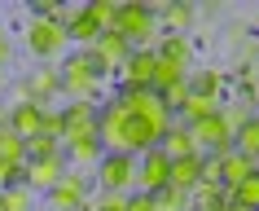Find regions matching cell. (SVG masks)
I'll list each match as a JSON object with an SVG mask.
<instances>
[{"instance_id": "obj_2", "label": "cell", "mask_w": 259, "mask_h": 211, "mask_svg": "<svg viewBox=\"0 0 259 211\" xmlns=\"http://www.w3.org/2000/svg\"><path fill=\"white\" fill-rule=\"evenodd\" d=\"M57 70H62V93H66L70 101H97V88H101L106 75L93 66V57L83 53V49H79V53H70Z\"/></svg>"}, {"instance_id": "obj_12", "label": "cell", "mask_w": 259, "mask_h": 211, "mask_svg": "<svg viewBox=\"0 0 259 211\" xmlns=\"http://www.w3.org/2000/svg\"><path fill=\"white\" fill-rule=\"evenodd\" d=\"M154 66H158V49H132L123 62V88H154Z\"/></svg>"}, {"instance_id": "obj_39", "label": "cell", "mask_w": 259, "mask_h": 211, "mask_svg": "<svg viewBox=\"0 0 259 211\" xmlns=\"http://www.w3.org/2000/svg\"><path fill=\"white\" fill-rule=\"evenodd\" d=\"M14 62V44H9V35H5V27H0V70Z\"/></svg>"}, {"instance_id": "obj_33", "label": "cell", "mask_w": 259, "mask_h": 211, "mask_svg": "<svg viewBox=\"0 0 259 211\" xmlns=\"http://www.w3.org/2000/svg\"><path fill=\"white\" fill-rule=\"evenodd\" d=\"M53 154H62L57 141H49V137H31L27 141V158H53Z\"/></svg>"}, {"instance_id": "obj_27", "label": "cell", "mask_w": 259, "mask_h": 211, "mask_svg": "<svg viewBox=\"0 0 259 211\" xmlns=\"http://www.w3.org/2000/svg\"><path fill=\"white\" fill-rule=\"evenodd\" d=\"M189 93L193 97H211V101H220V70H198V75H189Z\"/></svg>"}, {"instance_id": "obj_4", "label": "cell", "mask_w": 259, "mask_h": 211, "mask_svg": "<svg viewBox=\"0 0 259 211\" xmlns=\"http://www.w3.org/2000/svg\"><path fill=\"white\" fill-rule=\"evenodd\" d=\"M44 211H88V176L66 167V176L44 194Z\"/></svg>"}, {"instance_id": "obj_26", "label": "cell", "mask_w": 259, "mask_h": 211, "mask_svg": "<svg viewBox=\"0 0 259 211\" xmlns=\"http://www.w3.org/2000/svg\"><path fill=\"white\" fill-rule=\"evenodd\" d=\"M154 49H158V57H167V62H176V66H189V53H193L185 35H167V40H158Z\"/></svg>"}, {"instance_id": "obj_3", "label": "cell", "mask_w": 259, "mask_h": 211, "mask_svg": "<svg viewBox=\"0 0 259 211\" xmlns=\"http://www.w3.org/2000/svg\"><path fill=\"white\" fill-rule=\"evenodd\" d=\"M97 185H101V194H127V189H137V154H101Z\"/></svg>"}, {"instance_id": "obj_29", "label": "cell", "mask_w": 259, "mask_h": 211, "mask_svg": "<svg viewBox=\"0 0 259 211\" xmlns=\"http://www.w3.org/2000/svg\"><path fill=\"white\" fill-rule=\"evenodd\" d=\"M62 132H66V114H62V110H53V106H44L40 137H49V141H57V145H62Z\"/></svg>"}, {"instance_id": "obj_15", "label": "cell", "mask_w": 259, "mask_h": 211, "mask_svg": "<svg viewBox=\"0 0 259 211\" xmlns=\"http://www.w3.org/2000/svg\"><path fill=\"white\" fill-rule=\"evenodd\" d=\"M40 119H44V106L22 101V106H14V110H9V119H5V123L14 128L22 141H31V137H40Z\"/></svg>"}, {"instance_id": "obj_28", "label": "cell", "mask_w": 259, "mask_h": 211, "mask_svg": "<svg viewBox=\"0 0 259 211\" xmlns=\"http://www.w3.org/2000/svg\"><path fill=\"white\" fill-rule=\"evenodd\" d=\"M70 40H79L83 49H93V44L101 40V27H97V22H93L88 14H79L75 22H70Z\"/></svg>"}, {"instance_id": "obj_1", "label": "cell", "mask_w": 259, "mask_h": 211, "mask_svg": "<svg viewBox=\"0 0 259 211\" xmlns=\"http://www.w3.org/2000/svg\"><path fill=\"white\" fill-rule=\"evenodd\" d=\"M114 31H119L132 49H154V40H158V5H141V0L119 5Z\"/></svg>"}, {"instance_id": "obj_6", "label": "cell", "mask_w": 259, "mask_h": 211, "mask_svg": "<svg viewBox=\"0 0 259 211\" xmlns=\"http://www.w3.org/2000/svg\"><path fill=\"white\" fill-rule=\"evenodd\" d=\"M189 128L193 145H198V154H224V150H233V132L229 123H224V114H206V119H198V123H185Z\"/></svg>"}, {"instance_id": "obj_22", "label": "cell", "mask_w": 259, "mask_h": 211, "mask_svg": "<svg viewBox=\"0 0 259 211\" xmlns=\"http://www.w3.org/2000/svg\"><path fill=\"white\" fill-rule=\"evenodd\" d=\"M224 202H237V207H250L259 211V172H250L237 189H224Z\"/></svg>"}, {"instance_id": "obj_31", "label": "cell", "mask_w": 259, "mask_h": 211, "mask_svg": "<svg viewBox=\"0 0 259 211\" xmlns=\"http://www.w3.org/2000/svg\"><path fill=\"white\" fill-rule=\"evenodd\" d=\"M154 202H158V211H189V194H180V189H158L154 194Z\"/></svg>"}, {"instance_id": "obj_40", "label": "cell", "mask_w": 259, "mask_h": 211, "mask_svg": "<svg viewBox=\"0 0 259 211\" xmlns=\"http://www.w3.org/2000/svg\"><path fill=\"white\" fill-rule=\"evenodd\" d=\"M0 88H5V75H0Z\"/></svg>"}, {"instance_id": "obj_17", "label": "cell", "mask_w": 259, "mask_h": 211, "mask_svg": "<svg viewBox=\"0 0 259 211\" xmlns=\"http://www.w3.org/2000/svg\"><path fill=\"white\" fill-rule=\"evenodd\" d=\"M163 154L171 158V163H176V158H193V154H198V145H193V137H189V128H185V123H171V128H167Z\"/></svg>"}, {"instance_id": "obj_18", "label": "cell", "mask_w": 259, "mask_h": 211, "mask_svg": "<svg viewBox=\"0 0 259 211\" xmlns=\"http://www.w3.org/2000/svg\"><path fill=\"white\" fill-rule=\"evenodd\" d=\"M233 150L246 154L250 163H259V114H250L242 128H237V137H233Z\"/></svg>"}, {"instance_id": "obj_8", "label": "cell", "mask_w": 259, "mask_h": 211, "mask_svg": "<svg viewBox=\"0 0 259 211\" xmlns=\"http://www.w3.org/2000/svg\"><path fill=\"white\" fill-rule=\"evenodd\" d=\"M62 114H66L62 145H75V141H97V114H101V106H97V101H70Z\"/></svg>"}, {"instance_id": "obj_10", "label": "cell", "mask_w": 259, "mask_h": 211, "mask_svg": "<svg viewBox=\"0 0 259 211\" xmlns=\"http://www.w3.org/2000/svg\"><path fill=\"white\" fill-rule=\"evenodd\" d=\"M119 97H123V106L132 114H141V119H154V123H171V119H176L154 88H119Z\"/></svg>"}, {"instance_id": "obj_34", "label": "cell", "mask_w": 259, "mask_h": 211, "mask_svg": "<svg viewBox=\"0 0 259 211\" xmlns=\"http://www.w3.org/2000/svg\"><path fill=\"white\" fill-rule=\"evenodd\" d=\"M198 185H220V158L202 154V167H198Z\"/></svg>"}, {"instance_id": "obj_24", "label": "cell", "mask_w": 259, "mask_h": 211, "mask_svg": "<svg viewBox=\"0 0 259 211\" xmlns=\"http://www.w3.org/2000/svg\"><path fill=\"white\" fill-rule=\"evenodd\" d=\"M83 14L93 18L97 27H101V35H106V31H114V22H119V5H114V0H88Z\"/></svg>"}, {"instance_id": "obj_25", "label": "cell", "mask_w": 259, "mask_h": 211, "mask_svg": "<svg viewBox=\"0 0 259 211\" xmlns=\"http://www.w3.org/2000/svg\"><path fill=\"white\" fill-rule=\"evenodd\" d=\"M189 22H193L189 5H158V27H171V35H180Z\"/></svg>"}, {"instance_id": "obj_32", "label": "cell", "mask_w": 259, "mask_h": 211, "mask_svg": "<svg viewBox=\"0 0 259 211\" xmlns=\"http://www.w3.org/2000/svg\"><path fill=\"white\" fill-rule=\"evenodd\" d=\"M14 185H27V167H22V163H5V158H0V194H5V189H14Z\"/></svg>"}, {"instance_id": "obj_16", "label": "cell", "mask_w": 259, "mask_h": 211, "mask_svg": "<svg viewBox=\"0 0 259 211\" xmlns=\"http://www.w3.org/2000/svg\"><path fill=\"white\" fill-rule=\"evenodd\" d=\"M198 167H202V154L176 158V163H171V176H167V185H171V189H180V194H193V189H198Z\"/></svg>"}, {"instance_id": "obj_30", "label": "cell", "mask_w": 259, "mask_h": 211, "mask_svg": "<svg viewBox=\"0 0 259 211\" xmlns=\"http://www.w3.org/2000/svg\"><path fill=\"white\" fill-rule=\"evenodd\" d=\"M5 211H35V194H31L27 185H14V189H5Z\"/></svg>"}, {"instance_id": "obj_23", "label": "cell", "mask_w": 259, "mask_h": 211, "mask_svg": "<svg viewBox=\"0 0 259 211\" xmlns=\"http://www.w3.org/2000/svg\"><path fill=\"white\" fill-rule=\"evenodd\" d=\"M220 110V101H211V97H185V106L176 110V123H198V119H206V114H215Z\"/></svg>"}, {"instance_id": "obj_35", "label": "cell", "mask_w": 259, "mask_h": 211, "mask_svg": "<svg viewBox=\"0 0 259 211\" xmlns=\"http://www.w3.org/2000/svg\"><path fill=\"white\" fill-rule=\"evenodd\" d=\"M158 97H163V106L171 114L180 110V106H185V97H189V79H185V84H176V88H167V93H158Z\"/></svg>"}, {"instance_id": "obj_19", "label": "cell", "mask_w": 259, "mask_h": 211, "mask_svg": "<svg viewBox=\"0 0 259 211\" xmlns=\"http://www.w3.org/2000/svg\"><path fill=\"white\" fill-rule=\"evenodd\" d=\"M0 158H5V163H22V167L31 163L27 158V141L18 137L9 123H0Z\"/></svg>"}, {"instance_id": "obj_36", "label": "cell", "mask_w": 259, "mask_h": 211, "mask_svg": "<svg viewBox=\"0 0 259 211\" xmlns=\"http://www.w3.org/2000/svg\"><path fill=\"white\" fill-rule=\"evenodd\" d=\"M88 211H127V194H101V202Z\"/></svg>"}, {"instance_id": "obj_11", "label": "cell", "mask_w": 259, "mask_h": 211, "mask_svg": "<svg viewBox=\"0 0 259 211\" xmlns=\"http://www.w3.org/2000/svg\"><path fill=\"white\" fill-rule=\"evenodd\" d=\"M66 176V154H53V158H31L27 163V189L31 194H49L57 181Z\"/></svg>"}, {"instance_id": "obj_9", "label": "cell", "mask_w": 259, "mask_h": 211, "mask_svg": "<svg viewBox=\"0 0 259 211\" xmlns=\"http://www.w3.org/2000/svg\"><path fill=\"white\" fill-rule=\"evenodd\" d=\"M83 53L93 57V66L101 70V75H110V70H123V62L132 57V44L123 40L119 31H106V35H101L93 49H83Z\"/></svg>"}, {"instance_id": "obj_13", "label": "cell", "mask_w": 259, "mask_h": 211, "mask_svg": "<svg viewBox=\"0 0 259 211\" xmlns=\"http://www.w3.org/2000/svg\"><path fill=\"white\" fill-rule=\"evenodd\" d=\"M27 93H31V101H35V106H49V101L62 93V70L49 66V62H44V66H35V75H27Z\"/></svg>"}, {"instance_id": "obj_38", "label": "cell", "mask_w": 259, "mask_h": 211, "mask_svg": "<svg viewBox=\"0 0 259 211\" xmlns=\"http://www.w3.org/2000/svg\"><path fill=\"white\" fill-rule=\"evenodd\" d=\"M79 14H83V5H57V14H53V18H57V22H62V27L70 31V22H75Z\"/></svg>"}, {"instance_id": "obj_5", "label": "cell", "mask_w": 259, "mask_h": 211, "mask_svg": "<svg viewBox=\"0 0 259 211\" xmlns=\"http://www.w3.org/2000/svg\"><path fill=\"white\" fill-rule=\"evenodd\" d=\"M66 44H70V31L62 27L57 18H31V27H27V49H31L35 57H44V62H49V57H57Z\"/></svg>"}, {"instance_id": "obj_20", "label": "cell", "mask_w": 259, "mask_h": 211, "mask_svg": "<svg viewBox=\"0 0 259 211\" xmlns=\"http://www.w3.org/2000/svg\"><path fill=\"white\" fill-rule=\"evenodd\" d=\"M224 185H198L189 194V211H224Z\"/></svg>"}, {"instance_id": "obj_21", "label": "cell", "mask_w": 259, "mask_h": 211, "mask_svg": "<svg viewBox=\"0 0 259 211\" xmlns=\"http://www.w3.org/2000/svg\"><path fill=\"white\" fill-rule=\"evenodd\" d=\"M189 79V66H176V62H167L158 57V66H154V93H167V88H176Z\"/></svg>"}, {"instance_id": "obj_37", "label": "cell", "mask_w": 259, "mask_h": 211, "mask_svg": "<svg viewBox=\"0 0 259 211\" xmlns=\"http://www.w3.org/2000/svg\"><path fill=\"white\" fill-rule=\"evenodd\" d=\"M127 211H158V202H154V194H127Z\"/></svg>"}, {"instance_id": "obj_7", "label": "cell", "mask_w": 259, "mask_h": 211, "mask_svg": "<svg viewBox=\"0 0 259 211\" xmlns=\"http://www.w3.org/2000/svg\"><path fill=\"white\" fill-rule=\"evenodd\" d=\"M167 176H171V158L163 154V145H154V150L137 154V189H141V194H158V189H167Z\"/></svg>"}, {"instance_id": "obj_14", "label": "cell", "mask_w": 259, "mask_h": 211, "mask_svg": "<svg viewBox=\"0 0 259 211\" xmlns=\"http://www.w3.org/2000/svg\"><path fill=\"white\" fill-rule=\"evenodd\" d=\"M215 158H220V185H224V189H237L250 172H259V163H250V158L237 154V150H224V154H215Z\"/></svg>"}, {"instance_id": "obj_41", "label": "cell", "mask_w": 259, "mask_h": 211, "mask_svg": "<svg viewBox=\"0 0 259 211\" xmlns=\"http://www.w3.org/2000/svg\"><path fill=\"white\" fill-rule=\"evenodd\" d=\"M0 211H5V198H0Z\"/></svg>"}]
</instances>
